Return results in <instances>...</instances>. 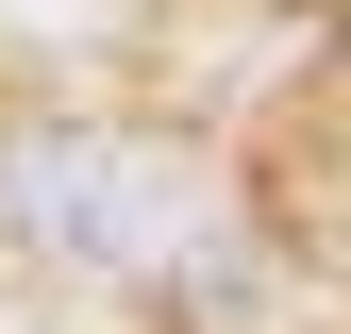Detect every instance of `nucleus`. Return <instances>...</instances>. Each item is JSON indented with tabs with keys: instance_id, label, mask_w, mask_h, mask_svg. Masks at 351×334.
I'll list each match as a JSON object with an SVG mask.
<instances>
[{
	"instance_id": "nucleus-1",
	"label": "nucleus",
	"mask_w": 351,
	"mask_h": 334,
	"mask_svg": "<svg viewBox=\"0 0 351 334\" xmlns=\"http://www.w3.org/2000/svg\"><path fill=\"white\" fill-rule=\"evenodd\" d=\"M0 218L34 250H67V268H101V284H201V268L251 250L234 184H217L201 151H167V134H17Z\"/></svg>"
}]
</instances>
